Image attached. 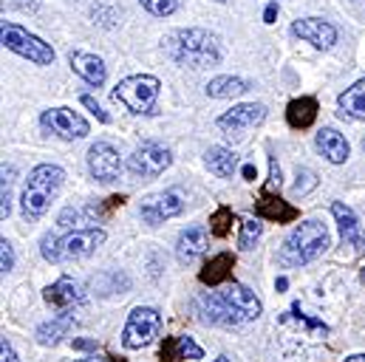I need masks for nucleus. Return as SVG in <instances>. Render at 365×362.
Here are the masks:
<instances>
[{"mask_svg": "<svg viewBox=\"0 0 365 362\" xmlns=\"http://www.w3.org/2000/svg\"><path fill=\"white\" fill-rule=\"evenodd\" d=\"M165 51L173 63L190 68H207L221 63L218 40L204 29H179L165 40Z\"/></svg>", "mask_w": 365, "mask_h": 362, "instance_id": "nucleus-1", "label": "nucleus"}, {"mask_svg": "<svg viewBox=\"0 0 365 362\" xmlns=\"http://www.w3.org/2000/svg\"><path fill=\"white\" fill-rule=\"evenodd\" d=\"M63 167L57 165H37L29 179H26V187H23V195H20V204H23V218L29 224H34L37 218L46 215V210L51 207L57 190L63 187Z\"/></svg>", "mask_w": 365, "mask_h": 362, "instance_id": "nucleus-2", "label": "nucleus"}, {"mask_svg": "<svg viewBox=\"0 0 365 362\" xmlns=\"http://www.w3.org/2000/svg\"><path fill=\"white\" fill-rule=\"evenodd\" d=\"M331 238H329V229L326 224L320 221H303L280 247V264L283 267H306L312 264L314 258H320L326 249H329Z\"/></svg>", "mask_w": 365, "mask_h": 362, "instance_id": "nucleus-3", "label": "nucleus"}, {"mask_svg": "<svg viewBox=\"0 0 365 362\" xmlns=\"http://www.w3.org/2000/svg\"><path fill=\"white\" fill-rule=\"evenodd\" d=\"M162 93V83L150 74H133L110 90V99L125 105L130 113H153Z\"/></svg>", "mask_w": 365, "mask_h": 362, "instance_id": "nucleus-4", "label": "nucleus"}, {"mask_svg": "<svg viewBox=\"0 0 365 362\" xmlns=\"http://www.w3.org/2000/svg\"><path fill=\"white\" fill-rule=\"evenodd\" d=\"M0 43H3L9 51H14V54L31 60L34 66H51L54 57H57L48 43H43L37 34H29L26 29H20V26H14V23H9V20L0 23Z\"/></svg>", "mask_w": 365, "mask_h": 362, "instance_id": "nucleus-5", "label": "nucleus"}, {"mask_svg": "<svg viewBox=\"0 0 365 362\" xmlns=\"http://www.w3.org/2000/svg\"><path fill=\"white\" fill-rule=\"evenodd\" d=\"M162 331V314L150 306H139L128 314V323L122 329V343L125 348L136 351V348H145L150 346Z\"/></svg>", "mask_w": 365, "mask_h": 362, "instance_id": "nucleus-6", "label": "nucleus"}, {"mask_svg": "<svg viewBox=\"0 0 365 362\" xmlns=\"http://www.w3.org/2000/svg\"><path fill=\"white\" fill-rule=\"evenodd\" d=\"M173 165V153L159 142H145L128 159V173L133 179H156Z\"/></svg>", "mask_w": 365, "mask_h": 362, "instance_id": "nucleus-7", "label": "nucleus"}, {"mask_svg": "<svg viewBox=\"0 0 365 362\" xmlns=\"http://www.w3.org/2000/svg\"><path fill=\"white\" fill-rule=\"evenodd\" d=\"M105 229H96V227H77L74 232H68L66 238H57V252H60V261H83L93 255L102 244H105Z\"/></svg>", "mask_w": 365, "mask_h": 362, "instance_id": "nucleus-8", "label": "nucleus"}, {"mask_svg": "<svg viewBox=\"0 0 365 362\" xmlns=\"http://www.w3.org/2000/svg\"><path fill=\"white\" fill-rule=\"evenodd\" d=\"M40 125H43L48 133H54V136H60V139H66V142L86 139V136L91 133L88 122H86L77 110H71V108H48V110H43Z\"/></svg>", "mask_w": 365, "mask_h": 362, "instance_id": "nucleus-9", "label": "nucleus"}, {"mask_svg": "<svg viewBox=\"0 0 365 362\" xmlns=\"http://www.w3.org/2000/svg\"><path fill=\"white\" fill-rule=\"evenodd\" d=\"M218 294L224 297V303H227V309L232 311L235 323L258 320V317H261V311H264V306H261L258 294H255L252 289H247L244 283H230V286H227L224 291H218Z\"/></svg>", "mask_w": 365, "mask_h": 362, "instance_id": "nucleus-10", "label": "nucleus"}, {"mask_svg": "<svg viewBox=\"0 0 365 362\" xmlns=\"http://www.w3.org/2000/svg\"><path fill=\"white\" fill-rule=\"evenodd\" d=\"M184 210V201L179 192H156V195H148L145 201H142V207H139V218L145 221V224H150V227H156V224H165L168 218H173V215H179Z\"/></svg>", "mask_w": 365, "mask_h": 362, "instance_id": "nucleus-11", "label": "nucleus"}, {"mask_svg": "<svg viewBox=\"0 0 365 362\" xmlns=\"http://www.w3.org/2000/svg\"><path fill=\"white\" fill-rule=\"evenodd\" d=\"M264 119H267V108H264L261 102H247V105H235L232 110L221 113V116H218V128L232 136V133L258 128Z\"/></svg>", "mask_w": 365, "mask_h": 362, "instance_id": "nucleus-12", "label": "nucleus"}, {"mask_svg": "<svg viewBox=\"0 0 365 362\" xmlns=\"http://www.w3.org/2000/svg\"><path fill=\"white\" fill-rule=\"evenodd\" d=\"M88 170L96 181L108 184V181L119 179V170H122V162H119V153L113 145L108 142H93L91 150H88Z\"/></svg>", "mask_w": 365, "mask_h": 362, "instance_id": "nucleus-13", "label": "nucleus"}, {"mask_svg": "<svg viewBox=\"0 0 365 362\" xmlns=\"http://www.w3.org/2000/svg\"><path fill=\"white\" fill-rule=\"evenodd\" d=\"M292 34L312 43L314 48H331L337 43V29L331 23H326L323 17H303V20H294L292 23Z\"/></svg>", "mask_w": 365, "mask_h": 362, "instance_id": "nucleus-14", "label": "nucleus"}, {"mask_svg": "<svg viewBox=\"0 0 365 362\" xmlns=\"http://www.w3.org/2000/svg\"><path fill=\"white\" fill-rule=\"evenodd\" d=\"M331 212L337 218V227H340V238L346 247H354L357 255H365V229L360 224V218L354 215L351 207H346L343 201H334L331 204Z\"/></svg>", "mask_w": 365, "mask_h": 362, "instance_id": "nucleus-15", "label": "nucleus"}, {"mask_svg": "<svg viewBox=\"0 0 365 362\" xmlns=\"http://www.w3.org/2000/svg\"><path fill=\"white\" fill-rule=\"evenodd\" d=\"M195 314L207 326H235V317L227 309V303H224L221 294H210L207 291V294L195 297Z\"/></svg>", "mask_w": 365, "mask_h": 362, "instance_id": "nucleus-16", "label": "nucleus"}, {"mask_svg": "<svg viewBox=\"0 0 365 362\" xmlns=\"http://www.w3.org/2000/svg\"><path fill=\"white\" fill-rule=\"evenodd\" d=\"M43 297H46V303H51V306H57V309H63V311H71V309H77V306L86 303L83 289H80L71 277H60L54 286L46 289Z\"/></svg>", "mask_w": 365, "mask_h": 362, "instance_id": "nucleus-17", "label": "nucleus"}, {"mask_svg": "<svg viewBox=\"0 0 365 362\" xmlns=\"http://www.w3.org/2000/svg\"><path fill=\"white\" fill-rule=\"evenodd\" d=\"M68 63H71V71L80 74L88 86H93V88L105 86L108 71H105V63H102L96 54H88V51H71V54H68Z\"/></svg>", "mask_w": 365, "mask_h": 362, "instance_id": "nucleus-18", "label": "nucleus"}, {"mask_svg": "<svg viewBox=\"0 0 365 362\" xmlns=\"http://www.w3.org/2000/svg\"><path fill=\"white\" fill-rule=\"evenodd\" d=\"M210 247V235L204 227H190L179 235V244H176V258L179 264H192L198 255H204Z\"/></svg>", "mask_w": 365, "mask_h": 362, "instance_id": "nucleus-19", "label": "nucleus"}, {"mask_svg": "<svg viewBox=\"0 0 365 362\" xmlns=\"http://www.w3.org/2000/svg\"><path fill=\"white\" fill-rule=\"evenodd\" d=\"M314 145H317V150H320L331 165H343V162L349 159V153H351L349 139H346L340 130H334V128H323V130L317 133Z\"/></svg>", "mask_w": 365, "mask_h": 362, "instance_id": "nucleus-20", "label": "nucleus"}, {"mask_svg": "<svg viewBox=\"0 0 365 362\" xmlns=\"http://www.w3.org/2000/svg\"><path fill=\"white\" fill-rule=\"evenodd\" d=\"M255 212H258V218L277 221V224H289V221L300 218L297 207H292L289 201H283V198H277V195H269V192H264V195L255 201Z\"/></svg>", "mask_w": 365, "mask_h": 362, "instance_id": "nucleus-21", "label": "nucleus"}, {"mask_svg": "<svg viewBox=\"0 0 365 362\" xmlns=\"http://www.w3.org/2000/svg\"><path fill=\"white\" fill-rule=\"evenodd\" d=\"M317 119V99L314 96H300V99H292L289 108H286V122L297 130H306L312 128Z\"/></svg>", "mask_w": 365, "mask_h": 362, "instance_id": "nucleus-22", "label": "nucleus"}, {"mask_svg": "<svg viewBox=\"0 0 365 362\" xmlns=\"http://www.w3.org/2000/svg\"><path fill=\"white\" fill-rule=\"evenodd\" d=\"M337 108H340V116L346 119H365V80H357L351 88H346L337 96Z\"/></svg>", "mask_w": 365, "mask_h": 362, "instance_id": "nucleus-23", "label": "nucleus"}, {"mask_svg": "<svg viewBox=\"0 0 365 362\" xmlns=\"http://www.w3.org/2000/svg\"><path fill=\"white\" fill-rule=\"evenodd\" d=\"M204 357V348L192 340V337H173L162 346V360L168 362H182V360H201Z\"/></svg>", "mask_w": 365, "mask_h": 362, "instance_id": "nucleus-24", "label": "nucleus"}, {"mask_svg": "<svg viewBox=\"0 0 365 362\" xmlns=\"http://www.w3.org/2000/svg\"><path fill=\"white\" fill-rule=\"evenodd\" d=\"M232 267H235V258H232L230 252H221V255L210 258V264H204V269H201V274H198V280H201L204 286H218V283L230 280Z\"/></svg>", "mask_w": 365, "mask_h": 362, "instance_id": "nucleus-25", "label": "nucleus"}, {"mask_svg": "<svg viewBox=\"0 0 365 362\" xmlns=\"http://www.w3.org/2000/svg\"><path fill=\"white\" fill-rule=\"evenodd\" d=\"M71 329H74V314H71V311H63V317H57V320H51V323H43V326L34 331V337H37L40 346H57Z\"/></svg>", "mask_w": 365, "mask_h": 362, "instance_id": "nucleus-26", "label": "nucleus"}, {"mask_svg": "<svg viewBox=\"0 0 365 362\" xmlns=\"http://www.w3.org/2000/svg\"><path fill=\"white\" fill-rule=\"evenodd\" d=\"M204 162H207V167L218 179H230L238 170V156L232 150H227V148H210L207 156H204Z\"/></svg>", "mask_w": 365, "mask_h": 362, "instance_id": "nucleus-27", "label": "nucleus"}, {"mask_svg": "<svg viewBox=\"0 0 365 362\" xmlns=\"http://www.w3.org/2000/svg\"><path fill=\"white\" fill-rule=\"evenodd\" d=\"M244 90H250V86L238 77H215L207 83V96L212 99H232V96H241Z\"/></svg>", "mask_w": 365, "mask_h": 362, "instance_id": "nucleus-28", "label": "nucleus"}, {"mask_svg": "<svg viewBox=\"0 0 365 362\" xmlns=\"http://www.w3.org/2000/svg\"><path fill=\"white\" fill-rule=\"evenodd\" d=\"M14 181H17V170L11 165H3L0 173V218L6 221L11 212V192H14Z\"/></svg>", "mask_w": 365, "mask_h": 362, "instance_id": "nucleus-29", "label": "nucleus"}, {"mask_svg": "<svg viewBox=\"0 0 365 362\" xmlns=\"http://www.w3.org/2000/svg\"><path fill=\"white\" fill-rule=\"evenodd\" d=\"M261 235H264V224H261L258 218H250V221H244V224H241L238 247H241L244 252H250V249H255V244L261 241Z\"/></svg>", "mask_w": 365, "mask_h": 362, "instance_id": "nucleus-30", "label": "nucleus"}, {"mask_svg": "<svg viewBox=\"0 0 365 362\" xmlns=\"http://www.w3.org/2000/svg\"><path fill=\"white\" fill-rule=\"evenodd\" d=\"M230 224H232V210H230V207H221V210H215L212 218H210V232L218 235V238H224V235L230 232Z\"/></svg>", "mask_w": 365, "mask_h": 362, "instance_id": "nucleus-31", "label": "nucleus"}, {"mask_svg": "<svg viewBox=\"0 0 365 362\" xmlns=\"http://www.w3.org/2000/svg\"><path fill=\"white\" fill-rule=\"evenodd\" d=\"M142 9H148L153 17H168L179 9V0H139Z\"/></svg>", "mask_w": 365, "mask_h": 362, "instance_id": "nucleus-32", "label": "nucleus"}, {"mask_svg": "<svg viewBox=\"0 0 365 362\" xmlns=\"http://www.w3.org/2000/svg\"><path fill=\"white\" fill-rule=\"evenodd\" d=\"M317 187V173L309 167H297V181H294V195H306Z\"/></svg>", "mask_w": 365, "mask_h": 362, "instance_id": "nucleus-33", "label": "nucleus"}, {"mask_svg": "<svg viewBox=\"0 0 365 362\" xmlns=\"http://www.w3.org/2000/svg\"><path fill=\"white\" fill-rule=\"evenodd\" d=\"M40 252H43V258H46V261L60 264V252H57V235H43V241H40Z\"/></svg>", "mask_w": 365, "mask_h": 362, "instance_id": "nucleus-34", "label": "nucleus"}, {"mask_svg": "<svg viewBox=\"0 0 365 362\" xmlns=\"http://www.w3.org/2000/svg\"><path fill=\"white\" fill-rule=\"evenodd\" d=\"M91 14H93V23L99 20V23H102V26H108V29H110V26H116V20H119V14H116L113 9H105V6H93Z\"/></svg>", "mask_w": 365, "mask_h": 362, "instance_id": "nucleus-35", "label": "nucleus"}, {"mask_svg": "<svg viewBox=\"0 0 365 362\" xmlns=\"http://www.w3.org/2000/svg\"><path fill=\"white\" fill-rule=\"evenodd\" d=\"M0 269H3V274L14 269V247L6 238L0 241Z\"/></svg>", "mask_w": 365, "mask_h": 362, "instance_id": "nucleus-36", "label": "nucleus"}, {"mask_svg": "<svg viewBox=\"0 0 365 362\" xmlns=\"http://www.w3.org/2000/svg\"><path fill=\"white\" fill-rule=\"evenodd\" d=\"M80 102H83V105H86V108L91 110V113L96 116V119H99V122H102V125H108V122H110V116H108V113H105V110L99 108V102H96L93 96H88V93H86V96H83Z\"/></svg>", "mask_w": 365, "mask_h": 362, "instance_id": "nucleus-37", "label": "nucleus"}, {"mask_svg": "<svg viewBox=\"0 0 365 362\" xmlns=\"http://www.w3.org/2000/svg\"><path fill=\"white\" fill-rule=\"evenodd\" d=\"M277 187H280V165L274 156H269V190H277Z\"/></svg>", "mask_w": 365, "mask_h": 362, "instance_id": "nucleus-38", "label": "nucleus"}, {"mask_svg": "<svg viewBox=\"0 0 365 362\" xmlns=\"http://www.w3.org/2000/svg\"><path fill=\"white\" fill-rule=\"evenodd\" d=\"M0 362H17V354H14V348L6 337L0 340Z\"/></svg>", "mask_w": 365, "mask_h": 362, "instance_id": "nucleus-39", "label": "nucleus"}, {"mask_svg": "<svg viewBox=\"0 0 365 362\" xmlns=\"http://www.w3.org/2000/svg\"><path fill=\"white\" fill-rule=\"evenodd\" d=\"M11 6L17 11H37L40 9V0H11Z\"/></svg>", "mask_w": 365, "mask_h": 362, "instance_id": "nucleus-40", "label": "nucleus"}, {"mask_svg": "<svg viewBox=\"0 0 365 362\" xmlns=\"http://www.w3.org/2000/svg\"><path fill=\"white\" fill-rule=\"evenodd\" d=\"M71 346L80 348V351H96V348H99L96 340H71Z\"/></svg>", "mask_w": 365, "mask_h": 362, "instance_id": "nucleus-41", "label": "nucleus"}, {"mask_svg": "<svg viewBox=\"0 0 365 362\" xmlns=\"http://www.w3.org/2000/svg\"><path fill=\"white\" fill-rule=\"evenodd\" d=\"M274 17H277V3H269L264 11V23H274Z\"/></svg>", "mask_w": 365, "mask_h": 362, "instance_id": "nucleus-42", "label": "nucleus"}, {"mask_svg": "<svg viewBox=\"0 0 365 362\" xmlns=\"http://www.w3.org/2000/svg\"><path fill=\"white\" fill-rule=\"evenodd\" d=\"M244 179H247V181H255V179H258V170H255L252 165H244Z\"/></svg>", "mask_w": 365, "mask_h": 362, "instance_id": "nucleus-43", "label": "nucleus"}, {"mask_svg": "<svg viewBox=\"0 0 365 362\" xmlns=\"http://www.w3.org/2000/svg\"><path fill=\"white\" fill-rule=\"evenodd\" d=\"M286 286H289L286 277H277V280H274V289H277V291H286Z\"/></svg>", "mask_w": 365, "mask_h": 362, "instance_id": "nucleus-44", "label": "nucleus"}, {"mask_svg": "<svg viewBox=\"0 0 365 362\" xmlns=\"http://www.w3.org/2000/svg\"><path fill=\"white\" fill-rule=\"evenodd\" d=\"M74 362H108V360H102V357H96V354H93V357H86V360H74Z\"/></svg>", "mask_w": 365, "mask_h": 362, "instance_id": "nucleus-45", "label": "nucleus"}, {"mask_svg": "<svg viewBox=\"0 0 365 362\" xmlns=\"http://www.w3.org/2000/svg\"><path fill=\"white\" fill-rule=\"evenodd\" d=\"M212 362H230V357H218V360H212Z\"/></svg>", "mask_w": 365, "mask_h": 362, "instance_id": "nucleus-46", "label": "nucleus"}, {"mask_svg": "<svg viewBox=\"0 0 365 362\" xmlns=\"http://www.w3.org/2000/svg\"><path fill=\"white\" fill-rule=\"evenodd\" d=\"M218 3H227V0H218Z\"/></svg>", "mask_w": 365, "mask_h": 362, "instance_id": "nucleus-47", "label": "nucleus"}, {"mask_svg": "<svg viewBox=\"0 0 365 362\" xmlns=\"http://www.w3.org/2000/svg\"><path fill=\"white\" fill-rule=\"evenodd\" d=\"M363 148H365V139H363Z\"/></svg>", "mask_w": 365, "mask_h": 362, "instance_id": "nucleus-48", "label": "nucleus"}]
</instances>
